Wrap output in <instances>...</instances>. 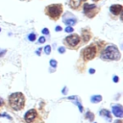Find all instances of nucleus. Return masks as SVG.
Returning <instances> with one entry per match:
<instances>
[{
	"label": "nucleus",
	"instance_id": "nucleus-1",
	"mask_svg": "<svg viewBox=\"0 0 123 123\" xmlns=\"http://www.w3.org/2000/svg\"><path fill=\"white\" fill-rule=\"evenodd\" d=\"M9 104L11 108L14 111H20L24 108L25 97L21 92H14L9 97Z\"/></svg>",
	"mask_w": 123,
	"mask_h": 123
},
{
	"label": "nucleus",
	"instance_id": "nucleus-2",
	"mask_svg": "<svg viewBox=\"0 0 123 123\" xmlns=\"http://www.w3.org/2000/svg\"><path fill=\"white\" fill-rule=\"evenodd\" d=\"M120 57V52L114 45H110L106 47L101 54V58L106 61H118Z\"/></svg>",
	"mask_w": 123,
	"mask_h": 123
},
{
	"label": "nucleus",
	"instance_id": "nucleus-3",
	"mask_svg": "<svg viewBox=\"0 0 123 123\" xmlns=\"http://www.w3.org/2000/svg\"><path fill=\"white\" fill-rule=\"evenodd\" d=\"M62 12V4H51L45 8V13L53 20H58Z\"/></svg>",
	"mask_w": 123,
	"mask_h": 123
},
{
	"label": "nucleus",
	"instance_id": "nucleus-4",
	"mask_svg": "<svg viewBox=\"0 0 123 123\" xmlns=\"http://www.w3.org/2000/svg\"><path fill=\"white\" fill-rule=\"evenodd\" d=\"M96 55H97V47L95 44H91V45L86 47L82 52V56L85 61H90V60L94 59L96 57Z\"/></svg>",
	"mask_w": 123,
	"mask_h": 123
},
{
	"label": "nucleus",
	"instance_id": "nucleus-5",
	"mask_svg": "<svg viewBox=\"0 0 123 123\" xmlns=\"http://www.w3.org/2000/svg\"><path fill=\"white\" fill-rule=\"evenodd\" d=\"M98 12H99V8L95 4H87V3L84 4V13L88 18L94 17L98 13Z\"/></svg>",
	"mask_w": 123,
	"mask_h": 123
},
{
	"label": "nucleus",
	"instance_id": "nucleus-6",
	"mask_svg": "<svg viewBox=\"0 0 123 123\" xmlns=\"http://www.w3.org/2000/svg\"><path fill=\"white\" fill-rule=\"evenodd\" d=\"M80 40H81V38L78 35H70L64 38L65 44L70 48H76L77 46H79Z\"/></svg>",
	"mask_w": 123,
	"mask_h": 123
},
{
	"label": "nucleus",
	"instance_id": "nucleus-7",
	"mask_svg": "<svg viewBox=\"0 0 123 123\" xmlns=\"http://www.w3.org/2000/svg\"><path fill=\"white\" fill-rule=\"evenodd\" d=\"M38 117V114H37V111L36 110H29L26 113H25V116H24V120L27 122V123H33L34 121H36V119Z\"/></svg>",
	"mask_w": 123,
	"mask_h": 123
},
{
	"label": "nucleus",
	"instance_id": "nucleus-8",
	"mask_svg": "<svg viewBox=\"0 0 123 123\" xmlns=\"http://www.w3.org/2000/svg\"><path fill=\"white\" fill-rule=\"evenodd\" d=\"M69 16H70V17H67V15L65 14V15L63 16V22H64L66 25H68V26L75 25V24H76V22H77L76 17H75V16H73L72 14H69Z\"/></svg>",
	"mask_w": 123,
	"mask_h": 123
},
{
	"label": "nucleus",
	"instance_id": "nucleus-9",
	"mask_svg": "<svg viewBox=\"0 0 123 123\" xmlns=\"http://www.w3.org/2000/svg\"><path fill=\"white\" fill-rule=\"evenodd\" d=\"M112 112L115 116L117 117H122L123 116V108L121 105H115L112 106Z\"/></svg>",
	"mask_w": 123,
	"mask_h": 123
},
{
	"label": "nucleus",
	"instance_id": "nucleus-10",
	"mask_svg": "<svg viewBox=\"0 0 123 123\" xmlns=\"http://www.w3.org/2000/svg\"><path fill=\"white\" fill-rule=\"evenodd\" d=\"M122 9H123L122 5H119V4H115V5H112V6H111V8H110V11H111V12L112 14L118 15L119 13H121V12H122Z\"/></svg>",
	"mask_w": 123,
	"mask_h": 123
},
{
	"label": "nucleus",
	"instance_id": "nucleus-11",
	"mask_svg": "<svg viewBox=\"0 0 123 123\" xmlns=\"http://www.w3.org/2000/svg\"><path fill=\"white\" fill-rule=\"evenodd\" d=\"M91 37V32L88 29H84L82 32V38L84 40V42H87Z\"/></svg>",
	"mask_w": 123,
	"mask_h": 123
},
{
	"label": "nucleus",
	"instance_id": "nucleus-12",
	"mask_svg": "<svg viewBox=\"0 0 123 123\" xmlns=\"http://www.w3.org/2000/svg\"><path fill=\"white\" fill-rule=\"evenodd\" d=\"M82 3V0H69V6L72 9H78Z\"/></svg>",
	"mask_w": 123,
	"mask_h": 123
},
{
	"label": "nucleus",
	"instance_id": "nucleus-13",
	"mask_svg": "<svg viewBox=\"0 0 123 123\" xmlns=\"http://www.w3.org/2000/svg\"><path fill=\"white\" fill-rule=\"evenodd\" d=\"M100 114H101L102 116H105V117L109 118L108 120H111V113H110V111H109L108 110H101V111H100Z\"/></svg>",
	"mask_w": 123,
	"mask_h": 123
},
{
	"label": "nucleus",
	"instance_id": "nucleus-14",
	"mask_svg": "<svg viewBox=\"0 0 123 123\" xmlns=\"http://www.w3.org/2000/svg\"><path fill=\"white\" fill-rule=\"evenodd\" d=\"M90 100H91L92 103H97V102H100V101L102 100V97H101L100 95H94V96L91 97Z\"/></svg>",
	"mask_w": 123,
	"mask_h": 123
},
{
	"label": "nucleus",
	"instance_id": "nucleus-15",
	"mask_svg": "<svg viewBox=\"0 0 123 123\" xmlns=\"http://www.w3.org/2000/svg\"><path fill=\"white\" fill-rule=\"evenodd\" d=\"M86 118H88L89 120H92L93 118H94V115H93V113H91V112H86Z\"/></svg>",
	"mask_w": 123,
	"mask_h": 123
},
{
	"label": "nucleus",
	"instance_id": "nucleus-16",
	"mask_svg": "<svg viewBox=\"0 0 123 123\" xmlns=\"http://www.w3.org/2000/svg\"><path fill=\"white\" fill-rule=\"evenodd\" d=\"M44 52L48 55V54H50V52H51V46L50 45H47L45 48H44Z\"/></svg>",
	"mask_w": 123,
	"mask_h": 123
},
{
	"label": "nucleus",
	"instance_id": "nucleus-17",
	"mask_svg": "<svg viewBox=\"0 0 123 123\" xmlns=\"http://www.w3.org/2000/svg\"><path fill=\"white\" fill-rule=\"evenodd\" d=\"M50 64H51L52 67H56V66H57V62H56L55 60H51V61H50Z\"/></svg>",
	"mask_w": 123,
	"mask_h": 123
},
{
	"label": "nucleus",
	"instance_id": "nucleus-18",
	"mask_svg": "<svg viewBox=\"0 0 123 123\" xmlns=\"http://www.w3.org/2000/svg\"><path fill=\"white\" fill-rule=\"evenodd\" d=\"M29 39H30L31 41H34V40L36 39V35H35V34H31V35L29 36Z\"/></svg>",
	"mask_w": 123,
	"mask_h": 123
},
{
	"label": "nucleus",
	"instance_id": "nucleus-19",
	"mask_svg": "<svg viewBox=\"0 0 123 123\" xmlns=\"http://www.w3.org/2000/svg\"><path fill=\"white\" fill-rule=\"evenodd\" d=\"M65 32H67V33H71V32H73V28H71L70 26H68V27L65 29Z\"/></svg>",
	"mask_w": 123,
	"mask_h": 123
},
{
	"label": "nucleus",
	"instance_id": "nucleus-20",
	"mask_svg": "<svg viewBox=\"0 0 123 123\" xmlns=\"http://www.w3.org/2000/svg\"><path fill=\"white\" fill-rule=\"evenodd\" d=\"M45 41V38L43 37H39V39H38V42L39 43H43Z\"/></svg>",
	"mask_w": 123,
	"mask_h": 123
},
{
	"label": "nucleus",
	"instance_id": "nucleus-21",
	"mask_svg": "<svg viewBox=\"0 0 123 123\" xmlns=\"http://www.w3.org/2000/svg\"><path fill=\"white\" fill-rule=\"evenodd\" d=\"M64 51H65V50H64V47H60V48H59V52H60V53H64Z\"/></svg>",
	"mask_w": 123,
	"mask_h": 123
},
{
	"label": "nucleus",
	"instance_id": "nucleus-22",
	"mask_svg": "<svg viewBox=\"0 0 123 123\" xmlns=\"http://www.w3.org/2000/svg\"><path fill=\"white\" fill-rule=\"evenodd\" d=\"M42 33H43V34H47V35H48V34H49V30L45 28V29H43V30H42Z\"/></svg>",
	"mask_w": 123,
	"mask_h": 123
},
{
	"label": "nucleus",
	"instance_id": "nucleus-23",
	"mask_svg": "<svg viewBox=\"0 0 123 123\" xmlns=\"http://www.w3.org/2000/svg\"><path fill=\"white\" fill-rule=\"evenodd\" d=\"M6 53V50L5 49H3V50H0V57H2L4 54Z\"/></svg>",
	"mask_w": 123,
	"mask_h": 123
},
{
	"label": "nucleus",
	"instance_id": "nucleus-24",
	"mask_svg": "<svg viewBox=\"0 0 123 123\" xmlns=\"http://www.w3.org/2000/svg\"><path fill=\"white\" fill-rule=\"evenodd\" d=\"M61 30H62V27H60V26H57V28H56V31H58V32H59V31H61Z\"/></svg>",
	"mask_w": 123,
	"mask_h": 123
},
{
	"label": "nucleus",
	"instance_id": "nucleus-25",
	"mask_svg": "<svg viewBox=\"0 0 123 123\" xmlns=\"http://www.w3.org/2000/svg\"><path fill=\"white\" fill-rule=\"evenodd\" d=\"M113 81H114V82H118V77H117V76L113 77Z\"/></svg>",
	"mask_w": 123,
	"mask_h": 123
},
{
	"label": "nucleus",
	"instance_id": "nucleus-26",
	"mask_svg": "<svg viewBox=\"0 0 123 123\" xmlns=\"http://www.w3.org/2000/svg\"><path fill=\"white\" fill-rule=\"evenodd\" d=\"M3 104H4V102H3V100L0 98V107H1V106H3Z\"/></svg>",
	"mask_w": 123,
	"mask_h": 123
},
{
	"label": "nucleus",
	"instance_id": "nucleus-27",
	"mask_svg": "<svg viewBox=\"0 0 123 123\" xmlns=\"http://www.w3.org/2000/svg\"><path fill=\"white\" fill-rule=\"evenodd\" d=\"M89 72L92 74V73H94V72H95V70H94V69H89Z\"/></svg>",
	"mask_w": 123,
	"mask_h": 123
},
{
	"label": "nucleus",
	"instance_id": "nucleus-28",
	"mask_svg": "<svg viewBox=\"0 0 123 123\" xmlns=\"http://www.w3.org/2000/svg\"><path fill=\"white\" fill-rule=\"evenodd\" d=\"M114 123H122V120H116Z\"/></svg>",
	"mask_w": 123,
	"mask_h": 123
},
{
	"label": "nucleus",
	"instance_id": "nucleus-29",
	"mask_svg": "<svg viewBox=\"0 0 123 123\" xmlns=\"http://www.w3.org/2000/svg\"><path fill=\"white\" fill-rule=\"evenodd\" d=\"M92 1H94V2H97V1H99V0H92Z\"/></svg>",
	"mask_w": 123,
	"mask_h": 123
},
{
	"label": "nucleus",
	"instance_id": "nucleus-30",
	"mask_svg": "<svg viewBox=\"0 0 123 123\" xmlns=\"http://www.w3.org/2000/svg\"><path fill=\"white\" fill-rule=\"evenodd\" d=\"M82 1H85V0H82Z\"/></svg>",
	"mask_w": 123,
	"mask_h": 123
},
{
	"label": "nucleus",
	"instance_id": "nucleus-31",
	"mask_svg": "<svg viewBox=\"0 0 123 123\" xmlns=\"http://www.w3.org/2000/svg\"><path fill=\"white\" fill-rule=\"evenodd\" d=\"M0 31H1V29H0Z\"/></svg>",
	"mask_w": 123,
	"mask_h": 123
}]
</instances>
